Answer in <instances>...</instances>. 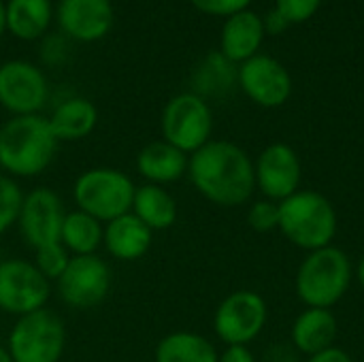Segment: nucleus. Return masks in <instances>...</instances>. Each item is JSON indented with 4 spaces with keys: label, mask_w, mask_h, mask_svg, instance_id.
<instances>
[{
    "label": "nucleus",
    "mask_w": 364,
    "mask_h": 362,
    "mask_svg": "<svg viewBox=\"0 0 364 362\" xmlns=\"http://www.w3.org/2000/svg\"><path fill=\"white\" fill-rule=\"evenodd\" d=\"M188 179L218 207H241L256 192L254 160L232 141L211 139L190 156Z\"/></svg>",
    "instance_id": "nucleus-1"
},
{
    "label": "nucleus",
    "mask_w": 364,
    "mask_h": 362,
    "mask_svg": "<svg viewBox=\"0 0 364 362\" xmlns=\"http://www.w3.org/2000/svg\"><path fill=\"white\" fill-rule=\"evenodd\" d=\"M58 145L45 115H11L0 126V173L13 179L38 177L51 166Z\"/></svg>",
    "instance_id": "nucleus-2"
},
{
    "label": "nucleus",
    "mask_w": 364,
    "mask_h": 362,
    "mask_svg": "<svg viewBox=\"0 0 364 362\" xmlns=\"http://www.w3.org/2000/svg\"><path fill=\"white\" fill-rule=\"evenodd\" d=\"M352 282L354 265L350 256L337 245H326L307 252L299 265L294 288L305 307L333 309L348 294Z\"/></svg>",
    "instance_id": "nucleus-3"
},
{
    "label": "nucleus",
    "mask_w": 364,
    "mask_h": 362,
    "mask_svg": "<svg viewBox=\"0 0 364 362\" xmlns=\"http://www.w3.org/2000/svg\"><path fill=\"white\" fill-rule=\"evenodd\" d=\"M339 220L335 205L316 190H299L279 203L282 235L305 252L333 245Z\"/></svg>",
    "instance_id": "nucleus-4"
},
{
    "label": "nucleus",
    "mask_w": 364,
    "mask_h": 362,
    "mask_svg": "<svg viewBox=\"0 0 364 362\" xmlns=\"http://www.w3.org/2000/svg\"><path fill=\"white\" fill-rule=\"evenodd\" d=\"M136 183L132 177L113 166H94L83 171L73 183L75 209L107 224L130 213Z\"/></svg>",
    "instance_id": "nucleus-5"
},
{
    "label": "nucleus",
    "mask_w": 364,
    "mask_h": 362,
    "mask_svg": "<svg viewBox=\"0 0 364 362\" xmlns=\"http://www.w3.org/2000/svg\"><path fill=\"white\" fill-rule=\"evenodd\" d=\"M6 350L13 362H60L66 350L64 320L47 307L15 318Z\"/></svg>",
    "instance_id": "nucleus-6"
},
{
    "label": "nucleus",
    "mask_w": 364,
    "mask_h": 362,
    "mask_svg": "<svg viewBox=\"0 0 364 362\" xmlns=\"http://www.w3.org/2000/svg\"><path fill=\"white\" fill-rule=\"evenodd\" d=\"M160 132L166 143L192 156L211 141L213 113L209 102L194 92L173 96L162 109Z\"/></svg>",
    "instance_id": "nucleus-7"
},
{
    "label": "nucleus",
    "mask_w": 364,
    "mask_h": 362,
    "mask_svg": "<svg viewBox=\"0 0 364 362\" xmlns=\"http://www.w3.org/2000/svg\"><path fill=\"white\" fill-rule=\"evenodd\" d=\"M269 320V305L256 290H235L222 299L213 314L215 337L224 346H250Z\"/></svg>",
    "instance_id": "nucleus-8"
},
{
    "label": "nucleus",
    "mask_w": 364,
    "mask_h": 362,
    "mask_svg": "<svg viewBox=\"0 0 364 362\" xmlns=\"http://www.w3.org/2000/svg\"><path fill=\"white\" fill-rule=\"evenodd\" d=\"M51 299V282L32 260H0V312L21 318L45 309Z\"/></svg>",
    "instance_id": "nucleus-9"
},
{
    "label": "nucleus",
    "mask_w": 364,
    "mask_h": 362,
    "mask_svg": "<svg viewBox=\"0 0 364 362\" xmlns=\"http://www.w3.org/2000/svg\"><path fill=\"white\" fill-rule=\"evenodd\" d=\"M111 267L98 256H70L64 273L55 282V292L64 305L77 312L98 307L111 292Z\"/></svg>",
    "instance_id": "nucleus-10"
},
{
    "label": "nucleus",
    "mask_w": 364,
    "mask_h": 362,
    "mask_svg": "<svg viewBox=\"0 0 364 362\" xmlns=\"http://www.w3.org/2000/svg\"><path fill=\"white\" fill-rule=\"evenodd\" d=\"M49 100L45 73L26 60L0 64V107L11 115H36Z\"/></svg>",
    "instance_id": "nucleus-11"
},
{
    "label": "nucleus",
    "mask_w": 364,
    "mask_h": 362,
    "mask_svg": "<svg viewBox=\"0 0 364 362\" xmlns=\"http://www.w3.org/2000/svg\"><path fill=\"white\" fill-rule=\"evenodd\" d=\"M66 209L58 192L47 186H38L23 194L17 228L23 243L34 252L38 247L60 243V230Z\"/></svg>",
    "instance_id": "nucleus-12"
},
{
    "label": "nucleus",
    "mask_w": 364,
    "mask_h": 362,
    "mask_svg": "<svg viewBox=\"0 0 364 362\" xmlns=\"http://www.w3.org/2000/svg\"><path fill=\"white\" fill-rule=\"evenodd\" d=\"M237 83L243 94L264 109H277L292 94V77L288 68L267 53H256L237 68Z\"/></svg>",
    "instance_id": "nucleus-13"
},
{
    "label": "nucleus",
    "mask_w": 364,
    "mask_h": 362,
    "mask_svg": "<svg viewBox=\"0 0 364 362\" xmlns=\"http://www.w3.org/2000/svg\"><path fill=\"white\" fill-rule=\"evenodd\" d=\"M256 190L262 198L282 203L301 190L303 164L296 149L288 143L267 145L254 160Z\"/></svg>",
    "instance_id": "nucleus-14"
},
{
    "label": "nucleus",
    "mask_w": 364,
    "mask_h": 362,
    "mask_svg": "<svg viewBox=\"0 0 364 362\" xmlns=\"http://www.w3.org/2000/svg\"><path fill=\"white\" fill-rule=\"evenodd\" d=\"M55 19L68 38L94 43L109 34L115 13L111 0H60Z\"/></svg>",
    "instance_id": "nucleus-15"
},
{
    "label": "nucleus",
    "mask_w": 364,
    "mask_h": 362,
    "mask_svg": "<svg viewBox=\"0 0 364 362\" xmlns=\"http://www.w3.org/2000/svg\"><path fill=\"white\" fill-rule=\"evenodd\" d=\"M188 162L190 156L166 143L164 139H156L143 145L134 160L136 173L145 179V183H156L164 188L188 177Z\"/></svg>",
    "instance_id": "nucleus-16"
},
{
    "label": "nucleus",
    "mask_w": 364,
    "mask_h": 362,
    "mask_svg": "<svg viewBox=\"0 0 364 362\" xmlns=\"http://www.w3.org/2000/svg\"><path fill=\"white\" fill-rule=\"evenodd\" d=\"M264 21L258 13L245 9L226 17L220 34V53L232 64L254 58L264 41Z\"/></svg>",
    "instance_id": "nucleus-17"
},
{
    "label": "nucleus",
    "mask_w": 364,
    "mask_h": 362,
    "mask_svg": "<svg viewBox=\"0 0 364 362\" xmlns=\"http://www.w3.org/2000/svg\"><path fill=\"white\" fill-rule=\"evenodd\" d=\"M154 243V233L134 215L126 213L105 224L102 247L119 262L141 260Z\"/></svg>",
    "instance_id": "nucleus-18"
},
{
    "label": "nucleus",
    "mask_w": 364,
    "mask_h": 362,
    "mask_svg": "<svg viewBox=\"0 0 364 362\" xmlns=\"http://www.w3.org/2000/svg\"><path fill=\"white\" fill-rule=\"evenodd\" d=\"M339 333L337 318L333 309L307 307L296 316L290 329V344L299 354L314 356L335 346Z\"/></svg>",
    "instance_id": "nucleus-19"
},
{
    "label": "nucleus",
    "mask_w": 364,
    "mask_h": 362,
    "mask_svg": "<svg viewBox=\"0 0 364 362\" xmlns=\"http://www.w3.org/2000/svg\"><path fill=\"white\" fill-rule=\"evenodd\" d=\"M47 119L58 143H75L94 132L98 124V109L92 100L73 96L55 105Z\"/></svg>",
    "instance_id": "nucleus-20"
},
{
    "label": "nucleus",
    "mask_w": 364,
    "mask_h": 362,
    "mask_svg": "<svg viewBox=\"0 0 364 362\" xmlns=\"http://www.w3.org/2000/svg\"><path fill=\"white\" fill-rule=\"evenodd\" d=\"M130 213H134L151 233H160L168 230L177 222L179 207L175 196L164 186L143 183L136 186Z\"/></svg>",
    "instance_id": "nucleus-21"
},
{
    "label": "nucleus",
    "mask_w": 364,
    "mask_h": 362,
    "mask_svg": "<svg viewBox=\"0 0 364 362\" xmlns=\"http://www.w3.org/2000/svg\"><path fill=\"white\" fill-rule=\"evenodd\" d=\"M218 348L200 333L175 331L164 335L154 350V362H218Z\"/></svg>",
    "instance_id": "nucleus-22"
},
{
    "label": "nucleus",
    "mask_w": 364,
    "mask_h": 362,
    "mask_svg": "<svg viewBox=\"0 0 364 362\" xmlns=\"http://www.w3.org/2000/svg\"><path fill=\"white\" fill-rule=\"evenodd\" d=\"M55 9L51 0H9L6 2V32L21 41H34L43 36Z\"/></svg>",
    "instance_id": "nucleus-23"
},
{
    "label": "nucleus",
    "mask_w": 364,
    "mask_h": 362,
    "mask_svg": "<svg viewBox=\"0 0 364 362\" xmlns=\"http://www.w3.org/2000/svg\"><path fill=\"white\" fill-rule=\"evenodd\" d=\"M102 237H105L102 222H98L96 218L79 209L66 211L62 230H60V243L66 247L70 256L98 254V250L102 247Z\"/></svg>",
    "instance_id": "nucleus-24"
},
{
    "label": "nucleus",
    "mask_w": 364,
    "mask_h": 362,
    "mask_svg": "<svg viewBox=\"0 0 364 362\" xmlns=\"http://www.w3.org/2000/svg\"><path fill=\"white\" fill-rule=\"evenodd\" d=\"M237 64L226 60L220 51L209 53L200 60L192 75V92L200 98L224 96L237 83Z\"/></svg>",
    "instance_id": "nucleus-25"
},
{
    "label": "nucleus",
    "mask_w": 364,
    "mask_h": 362,
    "mask_svg": "<svg viewBox=\"0 0 364 362\" xmlns=\"http://www.w3.org/2000/svg\"><path fill=\"white\" fill-rule=\"evenodd\" d=\"M23 190L17 179L0 173V237L17 226V218L23 203Z\"/></svg>",
    "instance_id": "nucleus-26"
},
{
    "label": "nucleus",
    "mask_w": 364,
    "mask_h": 362,
    "mask_svg": "<svg viewBox=\"0 0 364 362\" xmlns=\"http://www.w3.org/2000/svg\"><path fill=\"white\" fill-rule=\"evenodd\" d=\"M68 260H70V254L66 252V247L62 243H51V245L38 247V250H34V258H32L34 267L51 284H55L60 280V275L64 273Z\"/></svg>",
    "instance_id": "nucleus-27"
},
{
    "label": "nucleus",
    "mask_w": 364,
    "mask_h": 362,
    "mask_svg": "<svg viewBox=\"0 0 364 362\" xmlns=\"http://www.w3.org/2000/svg\"><path fill=\"white\" fill-rule=\"evenodd\" d=\"M247 224L256 233H271L279 228V203L260 198L254 201L247 209Z\"/></svg>",
    "instance_id": "nucleus-28"
},
{
    "label": "nucleus",
    "mask_w": 364,
    "mask_h": 362,
    "mask_svg": "<svg viewBox=\"0 0 364 362\" xmlns=\"http://www.w3.org/2000/svg\"><path fill=\"white\" fill-rule=\"evenodd\" d=\"M320 4L322 0H275L273 9H277L290 23H303L318 13Z\"/></svg>",
    "instance_id": "nucleus-29"
},
{
    "label": "nucleus",
    "mask_w": 364,
    "mask_h": 362,
    "mask_svg": "<svg viewBox=\"0 0 364 362\" xmlns=\"http://www.w3.org/2000/svg\"><path fill=\"white\" fill-rule=\"evenodd\" d=\"M194 9L213 17H230L250 9L252 0H190Z\"/></svg>",
    "instance_id": "nucleus-30"
},
{
    "label": "nucleus",
    "mask_w": 364,
    "mask_h": 362,
    "mask_svg": "<svg viewBox=\"0 0 364 362\" xmlns=\"http://www.w3.org/2000/svg\"><path fill=\"white\" fill-rule=\"evenodd\" d=\"M218 362H256V356L250 346H226Z\"/></svg>",
    "instance_id": "nucleus-31"
},
{
    "label": "nucleus",
    "mask_w": 364,
    "mask_h": 362,
    "mask_svg": "<svg viewBox=\"0 0 364 362\" xmlns=\"http://www.w3.org/2000/svg\"><path fill=\"white\" fill-rule=\"evenodd\" d=\"M262 21H264V32H267V34H282V32H286V30L292 26L277 9H271V11L262 17Z\"/></svg>",
    "instance_id": "nucleus-32"
},
{
    "label": "nucleus",
    "mask_w": 364,
    "mask_h": 362,
    "mask_svg": "<svg viewBox=\"0 0 364 362\" xmlns=\"http://www.w3.org/2000/svg\"><path fill=\"white\" fill-rule=\"evenodd\" d=\"M305 362H354V361H352V356H350L343 348L333 346V348H328V350H324V352H318V354H314V356H307V361Z\"/></svg>",
    "instance_id": "nucleus-33"
},
{
    "label": "nucleus",
    "mask_w": 364,
    "mask_h": 362,
    "mask_svg": "<svg viewBox=\"0 0 364 362\" xmlns=\"http://www.w3.org/2000/svg\"><path fill=\"white\" fill-rule=\"evenodd\" d=\"M354 280L360 284V288L364 290V254L360 256V260L356 262V267H354Z\"/></svg>",
    "instance_id": "nucleus-34"
},
{
    "label": "nucleus",
    "mask_w": 364,
    "mask_h": 362,
    "mask_svg": "<svg viewBox=\"0 0 364 362\" xmlns=\"http://www.w3.org/2000/svg\"><path fill=\"white\" fill-rule=\"evenodd\" d=\"M6 32V2L0 0V36Z\"/></svg>",
    "instance_id": "nucleus-35"
},
{
    "label": "nucleus",
    "mask_w": 364,
    "mask_h": 362,
    "mask_svg": "<svg viewBox=\"0 0 364 362\" xmlns=\"http://www.w3.org/2000/svg\"><path fill=\"white\" fill-rule=\"evenodd\" d=\"M0 362H13L9 350H6V346H0Z\"/></svg>",
    "instance_id": "nucleus-36"
}]
</instances>
